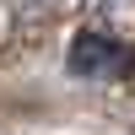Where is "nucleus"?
<instances>
[{
  "instance_id": "nucleus-1",
  "label": "nucleus",
  "mask_w": 135,
  "mask_h": 135,
  "mask_svg": "<svg viewBox=\"0 0 135 135\" xmlns=\"http://www.w3.org/2000/svg\"><path fill=\"white\" fill-rule=\"evenodd\" d=\"M65 65H70V76H81V81H124L135 70V54H130V43L108 38V32H76Z\"/></svg>"
}]
</instances>
